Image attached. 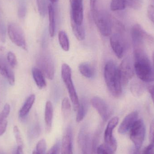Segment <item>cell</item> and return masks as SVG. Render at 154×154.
<instances>
[{"mask_svg": "<svg viewBox=\"0 0 154 154\" xmlns=\"http://www.w3.org/2000/svg\"><path fill=\"white\" fill-rule=\"evenodd\" d=\"M134 69L138 78L144 82L154 81V67L144 48H134Z\"/></svg>", "mask_w": 154, "mask_h": 154, "instance_id": "6da1fadb", "label": "cell"}, {"mask_svg": "<svg viewBox=\"0 0 154 154\" xmlns=\"http://www.w3.org/2000/svg\"><path fill=\"white\" fill-rule=\"evenodd\" d=\"M104 78L107 87L112 96L118 97L122 92V84L119 67L114 61H108L104 68Z\"/></svg>", "mask_w": 154, "mask_h": 154, "instance_id": "7a4b0ae2", "label": "cell"}, {"mask_svg": "<svg viewBox=\"0 0 154 154\" xmlns=\"http://www.w3.org/2000/svg\"><path fill=\"white\" fill-rule=\"evenodd\" d=\"M92 15L100 33L105 37L110 36L113 27V19L111 16L106 12L98 11Z\"/></svg>", "mask_w": 154, "mask_h": 154, "instance_id": "3957f363", "label": "cell"}, {"mask_svg": "<svg viewBox=\"0 0 154 154\" xmlns=\"http://www.w3.org/2000/svg\"><path fill=\"white\" fill-rule=\"evenodd\" d=\"M61 77L67 88L70 100L75 110H77L79 105V101L72 79V71L69 65H62L61 67Z\"/></svg>", "mask_w": 154, "mask_h": 154, "instance_id": "277c9868", "label": "cell"}, {"mask_svg": "<svg viewBox=\"0 0 154 154\" xmlns=\"http://www.w3.org/2000/svg\"><path fill=\"white\" fill-rule=\"evenodd\" d=\"M146 135V127L143 119H137L129 130V136L135 148L140 150Z\"/></svg>", "mask_w": 154, "mask_h": 154, "instance_id": "5b68a950", "label": "cell"}, {"mask_svg": "<svg viewBox=\"0 0 154 154\" xmlns=\"http://www.w3.org/2000/svg\"><path fill=\"white\" fill-rule=\"evenodd\" d=\"M8 36L13 43L27 50V46L24 32L22 28L15 23H10L7 28Z\"/></svg>", "mask_w": 154, "mask_h": 154, "instance_id": "8992f818", "label": "cell"}, {"mask_svg": "<svg viewBox=\"0 0 154 154\" xmlns=\"http://www.w3.org/2000/svg\"><path fill=\"white\" fill-rule=\"evenodd\" d=\"M119 119L117 117L112 118L108 123L104 133L105 145L112 154L116 152L117 144L116 138L113 135V132L119 123Z\"/></svg>", "mask_w": 154, "mask_h": 154, "instance_id": "52a82bcc", "label": "cell"}, {"mask_svg": "<svg viewBox=\"0 0 154 154\" xmlns=\"http://www.w3.org/2000/svg\"><path fill=\"white\" fill-rule=\"evenodd\" d=\"M131 38L134 48H144L146 40H152L150 35L147 34L139 24H135L131 30Z\"/></svg>", "mask_w": 154, "mask_h": 154, "instance_id": "ba28073f", "label": "cell"}, {"mask_svg": "<svg viewBox=\"0 0 154 154\" xmlns=\"http://www.w3.org/2000/svg\"><path fill=\"white\" fill-rule=\"evenodd\" d=\"M122 85L125 86L134 75V65L130 57L124 59L119 67Z\"/></svg>", "mask_w": 154, "mask_h": 154, "instance_id": "9c48e42d", "label": "cell"}, {"mask_svg": "<svg viewBox=\"0 0 154 154\" xmlns=\"http://www.w3.org/2000/svg\"><path fill=\"white\" fill-rule=\"evenodd\" d=\"M110 43L112 50L118 58L123 57L126 49L125 40L122 32L114 33L110 38Z\"/></svg>", "mask_w": 154, "mask_h": 154, "instance_id": "30bf717a", "label": "cell"}, {"mask_svg": "<svg viewBox=\"0 0 154 154\" xmlns=\"http://www.w3.org/2000/svg\"><path fill=\"white\" fill-rule=\"evenodd\" d=\"M37 64L44 76L50 80L54 79L55 74L54 64L49 56L44 55L40 56L37 60Z\"/></svg>", "mask_w": 154, "mask_h": 154, "instance_id": "8fae6325", "label": "cell"}, {"mask_svg": "<svg viewBox=\"0 0 154 154\" xmlns=\"http://www.w3.org/2000/svg\"><path fill=\"white\" fill-rule=\"evenodd\" d=\"M142 4V0H111L110 9L114 11H122L127 7L139 10Z\"/></svg>", "mask_w": 154, "mask_h": 154, "instance_id": "7c38bea8", "label": "cell"}, {"mask_svg": "<svg viewBox=\"0 0 154 154\" xmlns=\"http://www.w3.org/2000/svg\"><path fill=\"white\" fill-rule=\"evenodd\" d=\"M83 0H69L71 7V18L79 25H82L83 21Z\"/></svg>", "mask_w": 154, "mask_h": 154, "instance_id": "4fadbf2b", "label": "cell"}, {"mask_svg": "<svg viewBox=\"0 0 154 154\" xmlns=\"http://www.w3.org/2000/svg\"><path fill=\"white\" fill-rule=\"evenodd\" d=\"M91 103L93 107L97 111L104 121L108 119L111 111L108 105L105 100L99 97H94L91 100Z\"/></svg>", "mask_w": 154, "mask_h": 154, "instance_id": "5bb4252c", "label": "cell"}, {"mask_svg": "<svg viewBox=\"0 0 154 154\" xmlns=\"http://www.w3.org/2000/svg\"><path fill=\"white\" fill-rule=\"evenodd\" d=\"M138 113L137 111H133L123 119L119 125L118 132L121 134H125L129 131L136 121L138 119Z\"/></svg>", "mask_w": 154, "mask_h": 154, "instance_id": "9a60e30c", "label": "cell"}, {"mask_svg": "<svg viewBox=\"0 0 154 154\" xmlns=\"http://www.w3.org/2000/svg\"><path fill=\"white\" fill-rule=\"evenodd\" d=\"M8 62L3 57H0V74L8 80L9 84L14 85L15 83L14 73Z\"/></svg>", "mask_w": 154, "mask_h": 154, "instance_id": "2e32d148", "label": "cell"}, {"mask_svg": "<svg viewBox=\"0 0 154 154\" xmlns=\"http://www.w3.org/2000/svg\"><path fill=\"white\" fill-rule=\"evenodd\" d=\"M61 154H73V137L70 128H68L61 142Z\"/></svg>", "mask_w": 154, "mask_h": 154, "instance_id": "e0dca14e", "label": "cell"}, {"mask_svg": "<svg viewBox=\"0 0 154 154\" xmlns=\"http://www.w3.org/2000/svg\"><path fill=\"white\" fill-rule=\"evenodd\" d=\"M53 109L51 102L48 100L47 101L45 106V121L46 130L48 133L51 131L53 119Z\"/></svg>", "mask_w": 154, "mask_h": 154, "instance_id": "ac0fdd59", "label": "cell"}, {"mask_svg": "<svg viewBox=\"0 0 154 154\" xmlns=\"http://www.w3.org/2000/svg\"><path fill=\"white\" fill-rule=\"evenodd\" d=\"M32 77L38 88L41 89L45 88L47 83L44 78V75L41 70L38 68L34 67L32 68Z\"/></svg>", "mask_w": 154, "mask_h": 154, "instance_id": "d6986e66", "label": "cell"}, {"mask_svg": "<svg viewBox=\"0 0 154 154\" xmlns=\"http://www.w3.org/2000/svg\"><path fill=\"white\" fill-rule=\"evenodd\" d=\"M35 96L33 94L31 95L28 97L23 106L20 109L19 114L21 117H25L28 115L35 102Z\"/></svg>", "mask_w": 154, "mask_h": 154, "instance_id": "ffe728a7", "label": "cell"}, {"mask_svg": "<svg viewBox=\"0 0 154 154\" xmlns=\"http://www.w3.org/2000/svg\"><path fill=\"white\" fill-rule=\"evenodd\" d=\"M79 69L81 74L83 76L88 79H91L95 75V69L94 67L89 63L85 62V63H82L80 64Z\"/></svg>", "mask_w": 154, "mask_h": 154, "instance_id": "44dd1931", "label": "cell"}, {"mask_svg": "<svg viewBox=\"0 0 154 154\" xmlns=\"http://www.w3.org/2000/svg\"><path fill=\"white\" fill-rule=\"evenodd\" d=\"M48 12L49 31L51 37H53L55 35L56 30V21H55V11L53 6L51 4H49L48 7Z\"/></svg>", "mask_w": 154, "mask_h": 154, "instance_id": "7402d4cb", "label": "cell"}, {"mask_svg": "<svg viewBox=\"0 0 154 154\" xmlns=\"http://www.w3.org/2000/svg\"><path fill=\"white\" fill-rule=\"evenodd\" d=\"M130 90L132 94L135 97H140L143 95L145 90L144 85L139 81H133L130 86Z\"/></svg>", "mask_w": 154, "mask_h": 154, "instance_id": "603a6c76", "label": "cell"}, {"mask_svg": "<svg viewBox=\"0 0 154 154\" xmlns=\"http://www.w3.org/2000/svg\"><path fill=\"white\" fill-rule=\"evenodd\" d=\"M71 25L74 35L79 40L82 41L85 38V32L82 25L76 23L71 18Z\"/></svg>", "mask_w": 154, "mask_h": 154, "instance_id": "cb8c5ba5", "label": "cell"}, {"mask_svg": "<svg viewBox=\"0 0 154 154\" xmlns=\"http://www.w3.org/2000/svg\"><path fill=\"white\" fill-rule=\"evenodd\" d=\"M59 41L62 49L68 51L69 49V42L68 37L64 31H60L58 34Z\"/></svg>", "mask_w": 154, "mask_h": 154, "instance_id": "d4e9b609", "label": "cell"}, {"mask_svg": "<svg viewBox=\"0 0 154 154\" xmlns=\"http://www.w3.org/2000/svg\"><path fill=\"white\" fill-rule=\"evenodd\" d=\"M76 111V120L78 123H79L83 120L87 113V106L85 101H82L81 103H79V105Z\"/></svg>", "mask_w": 154, "mask_h": 154, "instance_id": "484cf974", "label": "cell"}, {"mask_svg": "<svg viewBox=\"0 0 154 154\" xmlns=\"http://www.w3.org/2000/svg\"><path fill=\"white\" fill-rule=\"evenodd\" d=\"M61 109H62V115L64 117H68L71 111V105H70V101L68 98H65L62 100Z\"/></svg>", "mask_w": 154, "mask_h": 154, "instance_id": "4316f807", "label": "cell"}, {"mask_svg": "<svg viewBox=\"0 0 154 154\" xmlns=\"http://www.w3.org/2000/svg\"><path fill=\"white\" fill-rule=\"evenodd\" d=\"M8 116L2 111L0 113V136L2 135L6 131L7 126V121L6 120Z\"/></svg>", "mask_w": 154, "mask_h": 154, "instance_id": "83f0119b", "label": "cell"}, {"mask_svg": "<svg viewBox=\"0 0 154 154\" xmlns=\"http://www.w3.org/2000/svg\"><path fill=\"white\" fill-rule=\"evenodd\" d=\"M38 10L41 16L44 17L48 11V7L46 0H37Z\"/></svg>", "mask_w": 154, "mask_h": 154, "instance_id": "f1b7e54d", "label": "cell"}, {"mask_svg": "<svg viewBox=\"0 0 154 154\" xmlns=\"http://www.w3.org/2000/svg\"><path fill=\"white\" fill-rule=\"evenodd\" d=\"M47 149V143L45 139H42L37 143L35 150L41 154H45Z\"/></svg>", "mask_w": 154, "mask_h": 154, "instance_id": "f546056e", "label": "cell"}, {"mask_svg": "<svg viewBox=\"0 0 154 154\" xmlns=\"http://www.w3.org/2000/svg\"><path fill=\"white\" fill-rule=\"evenodd\" d=\"M7 59V62L12 68H14L17 66V58L14 53L11 51L8 52Z\"/></svg>", "mask_w": 154, "mask_h": 154, "instance_id": "4dcf8cb0", "label": "cell"}, {"mask_svg": "<svg viewBox=\"0 0 154 154\" xmlns=\"http://www.w3.org/2000/svg\"><path fill=\"white\" fill-rule=\"evenodd\" d=\"M13 132L18 146H23V142L22 139L20 132L18 127L15 126L14 127Z\"/></svg>", "mask_w": 154, "mask_h": 154, "instance_id": "1f68e13d", "label": "cell"}, {"mask_svg": "<svg viewBox=\"0 0 154 154\" xmlns=\"http://www.w3.org/2000/svg\"><path fill=\"white\" fill-rule=\"evenodd\" d=\"M6 28L4 24L0 20V40L2 42H5L6 38Z\"/></svg>", "mask_w": 154, "mask_h": 154, "instance_id": "d6a6232c", "label": "cell"}, {"mask_svg": "<svg viewBox=\"0 0 154 154\" xmlns=\"http://www.w3.org/2000/svg\"><path fill=\"white\" fill-rule=\"evenodd\" d=\"M25 14H26V7L24 4L21 3L18 8V16L20 19H22L25 17Z\"/></svg>", "mask_w": 154, "mask_h": 154, "instance_id": "836d02e7", "label": "cell"}, {"mask_svg": "<svg viewBox=\"0 0 154 154\" xmlns=\"http://www.w3.org/2000/svg\"><path fill=\"white\" fill-rule=\"evenodd\" d=\"M97 154H113L105 145H101L97 148Z\"/></svg>", "mask_w": 154, "mask_h": 154, "instance_id": "e575fe53", "label": "cell"}, {"mask_svg": "<svg viewBox=\"0 0 154 154\" xmlns=\"http://www.w3.org/2000/svg\"><path fill=\"white\" fill-rule=\"evenodd\" d=\"M149 138L150 144L154 145V118L152 120L150 125Z\"/></svg>", "mask_w": 154, "mask_h": 154, "instance_id": "d590c367", "label": "cell"}, {"mask_svg": "<svg viewBox=\"0 0 154 154\" xmlns=\"http://www.w3.org/2000/svg\"><path fill=\"white\" fill-rule=\"evenodd\" d=\"M60 144L59 143H56L46 154H60Z\"/></svg>", "mask_w": 154, "mask_h": 154, "instance_id": "8d00e7d4", "label": "cell"}, {"mask_svg": "<svg viewBox=\"0 0 154 154\" xmlns=\"http://www.w3.org/2000/svg\"><path fill=\"white\" fill-rule=\"evenodd\" d=\"M147 15L150 20L154 24V6L150 5L147 8Z\"/></svg>", "mask_w": 154, "mask_h": 154, "instance_id": "74e56055", "label": "cell"}, {"mask_svg": "<svg viewBox=\"0 0 154 154\" xmlns=\"http://www.w3.org/2000/svg\"><path fill=\"white\" fill-rule=\"evenodd\" d=\"M97 0H90V7L92 15L96 13L98 11L97 9Z\"/></svg>", "mask_w": 154, "mask_h": 154, "instance_id": "f35d334b", "label": "cell"}, {"mask_svg": "<svg viewBox=\"0 0 154 154\" xmlns=\"http://www.w3.org/2000/svg\"><path fill=\"white\" fill-rule=\"evenodd\" d=\"M143 154H154V145L150 144L144 149Z\"/></svg>", "mask_w": 154, "mask_h": 154, "instance_id": "ab89813d", "label": "cell"}, {"mask_svg": "<svg viewBox=\"0 0 154 154\" xmlns=\"http://www.w3.org/2000/svg\"><path fill=\"white\" fill-rule=\"evenodd\" d=\"M147 89H148V92L151 95V97L154 104V85L149 86L147 88Z\"/></svg>", "mask_w": 154, "mask_h": 154, "instance_id": "60d3db41", "label": "cell"}, {"mask_svg": "<svg viewBox=\"0 0 154 154\" xmlns=\"http://www.w3.org/2000/svg\"><path fill=\"white\" fill-rule=\"evenodd\" d=\"M15 154H23V146H18Z\"/></svg>", "mask_w": 154, "mask_h": 154, "instance_id": "b9f144b4", "label": "cell"}, {"mask_svg": "<svg viewBox=\"0 0 154 154\" xmlns=\"http://www.w3.org/2000/svg\"><path fill=\"white\" fill-rule=\"evenodd\" d=\"M140 150H137V149L134 148L131 151L130 154H140Z\"/></svg>", "mask_w": 154, "mask_h": 154, "instance_id": "7bdbcfd3", "label": "cell"}, {"mask_svg": "<svg viewBox=\"0 0 154 154\" xmlns=\"http://www.w3.org/2000/svg\"><path fill=\"white\" fill-rule=\"evenodd\" d=\"M32 154H41L39 152H37V151H36V150H34V151H33V152H32Z\"/></svg>", "mask_w": 154, "mask_h": 154, "instance_id": "ee69618b", "label": "cell"}, {"mask_svg": "<svg viewBox=\"0 0 154 154\" xmlns=\"http://www.w3.org/2000/svg\"><path fill=\"white\" fill-rule=\"evenodd\" d=\"M49 1L52 3H55L57 2L58 0H49Z\"/></svg>", "mask_w": 154, "mask_h": 154, "instance_id": "f6af8a7d", "label": "cell"}, {"mask_svg": "<svg viewBox=\"0 0 154 154\" xmlns=\"http://www.w3.org/2000/svg\"><path fill=\"white\" fill-rule=\"evenodd\" d=\"M152 60H153V66L154 67V51L153 52Z\"/></svg>", "mask_w": 154, "mask_h": 154, "instance_id": "bcb514c9", "label": "cell"}, {"mask_svg": "<svg viewBox=\"0 0 154 154\" xmlns=\"http://www.w3.org/2000/svg\"><path fill=\"white\" fill-rule=\"evenodd\" d=\"M0 154H5L3 152H2V151H0Z\"/></svg>", "mask_w": 154, "mask_h": 154, "instance_id": "7dc6e473", "label": "cell"}, {"mask_svg": "<svg viewBox=\"0 0 154 154\" xmlns=\"http://www.w3.org/2000/svg\"><path fill=\"white\" fill-rule=\"evenodd\" d=\"M153 2H154V0H153Z\"/></svg>", "mask_w": 154, "mask_h": 154, "instance_id": "c3c4849f", "label": "cell"}]
</instances>
